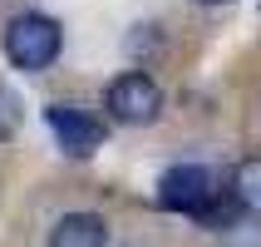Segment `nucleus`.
Masks as SVG:
<instances>
[{"mask_svg":"<svg viewBox=\"0 0 261 247\" xmlns=\"http://www.w3.org/2000/svg\"><path fill=\"white\" fill-rule=\"evenodd\" d=\"M123 247H143V242H123Z\"/></svg>","mask_w":261,"mask_h":247,"instance_id":"nucleus-9","label":"nucleus"},{"mask_svg":"<svg viewBox=\"0 0 261 247\" xmlns=\"http://www.w3.org/2000/svg\"><path fill=\"white\" fill-rule=\"evenodd\" d=\"M49 247H109V218L89 213V208H74L49 228Z\"/></svg>","mask_w":261,"mask_h":247,"instance_id":"nucleus-5","label":"nucleus"},{"mask_svg":"<svg viewBox=\"0 0 261 247\" xmlns=\"http://www.w3.org/2000/svg\"><path fill=\"white\" fill-rule=\"evenodd\" d=\"M227 188H232L237 208L242 213H251V218H261V153H251V159H242L227 173Z\"/></svg>","mask_w":261,"mask_h":247,"instance_id":"nucleus-6","label":"nucleus"},{"mask_svg":"<svg viewBox=\"0 0 261 247\" xmlns=\"http://www.w3.org/2000/svg\"><path fill=\"white\" fill-rule=\"evenodd\" d=\"M0 55L10 59V70H20V74H44L64 55V25L49 10H20L0 30Z\"/></svg>","mask_w":261,"mask_h":247,"instance_id":"nucleus-1","label":"nucleus"},{"mask_svg":"<svg viewBox=\"0 0 261 247\" xmlns=\"http://www.w3.org/2000/svg\"><path fill=\"white\" fill-rule=\"evenodd\" d=\"M197 5H232V0H197Z\"/></svg>","mask_w":261,"mask_h":247,"instance_id":"nucleus-8","label":"nucleus"},{"mask_svg":"<svg viewBox=\"0 0 261 247\" xmlns=\"http://www.w3.org/2000/svg\"><path fill=\"white\" fill-rule=\"evenodd\" d=\"M20 124H25V99L10 84H0V144H10L20 133Z\"/></svg>","mask_w":261,"mask_h":247,"instance_id":"nucleus-7","label":"nucleus"},{"mask_svg":"<svg viewBox=\"0 0 261 247\" xmlns=\"http://www.w3.org/2000/svg\"><path fill=\"white\" fill-rule=\"evenodd\" d=\"M153 203L163 213H182V218H202L207 208L227 198V173H222L217 163H173V168H163L158 183H153Z\"/></svg>","mask_w":261,"mask_h":247,"instance_id":"nucleus-2","label":"nucleus"},{"mask_svg":"<svg viewBox=\"0 0 261 247\" xmlns=\"http://www.w3.org/2000/svg\"><path fill=\"white\" fill-rule=\"evenodd\" d=\"M103 119L109 124H123V129H148L163 119V89L153 74L143 70H123L103 84V99H99Z\"/></svg>","mask_w":261,"mask_h":247,"instance_id":"nucleus-3","label":"nucleus"},{"mask_svg":"<svg viewBox=\"0 0 261 247\" xmlns=\"http://www.w3.org/2000/svg\"><path fill=\"white\" fill-rule=\"evenodd\" d=\"M44 129L55 133V144L64 148V159H94L109 144V119L99 109H89V104H74V99L44 104Z\"/></svg>","mask_w":261,"mask_h":247,"instance_id":"nucleus-4","label":"nucleus"}]
</instances>
